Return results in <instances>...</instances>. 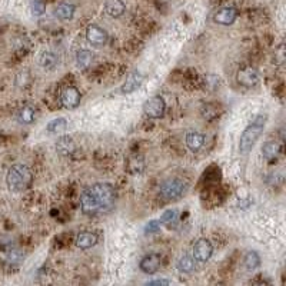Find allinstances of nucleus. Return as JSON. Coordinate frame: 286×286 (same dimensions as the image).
I'll return each instance as SVG.
<instances>
[{"label":"nucleus","mask_w":286,"mask_h":286,"mask_svg":"<svg viewBox=\"0 0 286 286\" xmlns=\"http://www.w3.org/2000/svg\"><path fill=\"white\" fill-rule=\"evenodd\" d=\"M265 122H266V116L265 114H257L255 117L254 122L243 130V133L240 136V141H239V152L242 155H248L252 150L255 143L257 142L259 136L263 132Z\"/></svg>","instance_id":"1"},{"label":"nucleus","mask_w":286,"mask_h":286,"mask_svg":"<svg viewBox=\"0 0 286 286\" xmlns=\"http://www.w3.org/2000/svg\"><path fill=\"white\" fill-rule=\"evenodd\" d=\"M32 182V171L26 165H13L6 175V183L9 189L13 192L26 191Z\"/></svg>","instance_id":"2"},{"label":"nucleus","mask_w":286,"mask_h":286,"mask_svg":"<svg viewBox=\"0 0 286 286\" xmlns=\"http://www.w3.org/2000/svg\"><path fill=\"white\" fill-rule=\"evenodd\" d=\"M89 191L95 195L96 200L99 202V206H100V212L102 213H106L109 212L113 205H114V189L111 183H105V182H99L95 183L89 188Z\"/></svg>","instance_id":"3"},{"label":"nucleus","mask_w":286,"mask_h":286,"mask_svg":"<svg viewBox=\"0 0 286 286\" xmlns=\"http://www.w3.org/2000/svg\"><path fill=\"white\" fill-rule=\"evenodd\" d=\"M186 189H188V185L185 183V180L175 177V179H169V180L163 182L160 186L159 193L160 196L166 200H176L185 195Z\"/></svg>","instance_id":"4"},{"label":"nucleus","mask_w":286,"mask_h":286,"mask_svg":"<svg viewBox=\"0 0 286 286\" xmlns=\"http://www.w3.org/2000/svg\"><path fill=\"white\" fill-rule=\"evenodd\" d=\"M165 111H166V102L162 96H153V97L147 99L143 105L144 114L149 117H153V119L162 117Z\"/></svg>","instance_id":"5"},{"label":"nucleus","mask_w":286,"mask_h":286,"mask_svg":"<svg viewBox=\"0 0 286 286\" xmlns=\"http://www.w3.org/2000/svg\"><path fill=\"white\" fill-rule=\"evenodd\" d=\"M80 206H82L83 213L90 215V216L102 213L100 212V206H99V202L96 200L95 195L89 191V189H86V191L82 193V196H80Z\"/></svg>","instance_id":"6"},{"label":"nucleus","mask_w":286,"mask_h":286,"mask_svg":"<svg viewBox=\"0 0 286 286\" xmlns=\"http://www.w3.org/2000/svg\"><path fill=\"white\" fill-rule=\"evenodd\" d=\"M213 254V246L207 239H199L193 246V257L198 262H207Z\"/></svg>","instance_id":"7"},{"label":"nucleus","mask_w":286,"mask_h":286,"mask_svg":"<svg viewBox=\"0 0 286 286\" xmlns=\"http://www.w3.org/2000/svg\"><path fill=\"white\" fill-rule=\"evenodd\" d=\"M238 82L239 85H242L245 87H252L259 82V73L256 69L251 67V66L243 67L238 72Z\"/></svg>","instance_id":"8"},{"label":"nucleus","mask_w":286,"mask_h":286,"mask_svg":"<svg viewBox=\"0 0 286 286\" xmlns=\"http://www.w3.org/2000/svg\"><path fill=\"white\" fill-rule=\"evenodd\" d=\"M86 37L95 46H103L108 42V33L102 28H99L97 25H90L86 29Z\"/></svg>","instance_id":"9"},{"label":"nucleus","mask_w":286,"mask_h":286,"mask_svg":"<svg viewBox=\"0 0 286 286\" xmlns=\"http://www.w3.org/2000/svg\"><path fill=\"white\" fill-rule=\"evenodd\" d=\"M238 17V10L235 7H222L219 12H216V15L213 17V20L218 25H223V26H229L232 25Z\"/></svg>","instance_id":"10"},{"label":"nucleus","mask_w":286,"mask_h":286,"mask_svg":"<svg viewBox=\"0 0 286 286\" xmlns=\"http://www.w3.org/2000/svg\"><path fill=\"white\" fill-rule=\"evenodd\" d=\"M62 103L64 108L67 109H73L80 103V92L78 87L75 86H69L62 92Z\"/></svg>","instance_id":"11"},{"label":"nucleus","mask_w":286,"mask_h":286,"mask_svg":"<svg viewBox=\"0 0 286 286\" xmlns=\"http://www.w3.org/2000/svg\"><path fill=\"white\" fill-rule=\"evenodd\" d=\"M160 266V255L150 254L146 255L141 260V269L147 273V275H153L156 273Z\"/></svg>","instance_id":"12"},{"label":"nucleus","mask_w":286,"mask_h":286,"mask_svg":"<svg viewBox=\"0 0 286 286\" xmlns=\"http://www.w3.org/2000/svg\"><path fill=\"white\" fill-rule=\"evenodd\" d=\"M142 83H143L142 73L133 72V73H130V75L127 76L126 82L123 83V86H122L120 90H122V93H132V92H135L136 89H139Z\"/></svg>","instance_id":"13"},{"label":"nucleus","mask_w":286,"mask_h":286,"mask_svg":"<svg viewBox=\"0 0 286 286\" xmlns=\"http://www.w3.org/2000/svg\"><path fill=\"white\" fill-rule=\"evenodd\" d=\"M126 10V6L122 0H106L105 12L111 17H120Z\"/></svg>","instance_id":"14"},{"label":"nucleus","mask_w":286,"mask_h":286,"mask_svg":"<svg viewBox=\"0 0 286 286\" xmlns=\"http://www.w3.org/2000/svg\"><path fill=\"white\" fill-rule=\"evenodd\" d=\"M75 149H76V144H75V141L70 136H62L56 142V150L63 156L72 155L75 152Z\"/></svg>","instance_id":"15"},{"label":"nucleus","mask_w":286,"mask_h":286,"mask_svg":"<svg viewBox=\"0 0 286 286\" xmlns=\"http://www.w3.org/2000/svg\"><path fill=\"white\" fill-rule=\"evenodd\" d=\"M97 242V236L92 232H80L76 236V246L80 249H89L95 246Z\"/></svg>","instance_id":"16"},{"label":"nucleus","mask_w":286,"mask_h":286,"mask_svg":"<svg viewBox=\"0 0 286 286\" xmlns=\"http://www.w3.org/2000/svg\"><path fill=\"white\" fill-rule=\"evenodd\" d=\"M186 144L191 150L196 152L205 144V136L199 132H191L186 135Z\"/></svg>","instance_id":"17"},{"label":"nucleus","mask_w":286,"mask_h":286,"mask_svg":"<svg viewBox=\"0 0 286 286\" xmlns=\"http://www.w3.org/2000/svg\"><path fill=\"white\" fill-rule=\"evenodd\" d=\"M281 153V144L278 142H266L262 147V156L266 160L278 159Z\"/></svg>","instance_id":"18"},{"label":"nucleus","mask_w":286,"mask_h":286,"mask_svg":"<svg viewBox=\"0 0 286 286\" xmlns=\"http://www.w3.org/2000/svg\"><path fill=\"white\" fill-rule=\"evenodd\" d=\"M75 4L72 3H60L56 9H55V15L56 17H59L60 20H70L73 15H75Z\"/></svg>","instance_id":"19"},{"label":"nucleus","mask_w":286,"mask_h":286,"mask_svg":"<svg viewBox=\"0 0 286 286\" xmlns=\"http://www.w3.org/2000/svg\"><path fill=\"white\" fill-rule=\"evenodd\" d=\"M59 63V59L55 53L52 52H45L40 57V66L45 69V70H53Z\"/></svg>","instance_id":"20"},{"label":"nucleus","mask_w":286,"mask_h":286,"mask_svg":"<svg viewBox=\"0 0 286 286\" xmlns=\"http://www.w3.org/2000/svg\"><path fill=\"white\" fill-rule=\"evenodd\" d=\"M92 60H93V55L89 50L83 49V50H79L78 55H76V63H78L80 69H87L92 63Z\"/></svg>","instance_id":"21"},{"label":"nucleus","mask_w":286,"mask_h":286,"mask_svg":"<svg viewBox=\"0 0 286 286\" xmlns=\"http://www.w3.org/2000/svg\"><path fill=\"white\" fill-rule=\"evenodd\" d=\"M177 269L180 270V272H183V273H192L193 269H195V260H193V257L188 256V255L182 256L177 260Z\"/></svg>","instance_id":"22"},{"label":"nucleus","mask_w":286,"mask_h":286,"mask_svg":"<svg viewBox=\"0 0 286 286\" xmlns=\"http://www.w3.org/2000/svg\"><path fill=\"white\" fill-rule=\"evenodd\" d=\"M17 119L20 123H25V125H30L33 120H34V111H33L30 106H25L22 108L19 113H17Z\"/></svg>","instance_id":"23"},{"label":"nucleus","mask_w":286,"mask_h":286,"mask_svg":"<svg viewBox=\"0 0 286 286\" xmlns=\"http://www.w3.org/2000/svg\"><path fill=\"white\" fill-rule=\"evenodd\" d=\"M243 263H245V268L248 270H255L256 268H259V265H260V257H259V255L256 254L255 251H251L245 256Z\"/></svg>","instance_id":"24"},{"label":"nucleus","mask_w":286,"mask_h":286,"mask_svg":"<svg viewBox=\"0 0 286 286\" xmlns=\"http://www.w3.org/2000/svg\"><path fill=\"white\" fill-rule=\"evenodd\" d=\"M67 126V122H66V119L63 117H57V119H53V120H50L48 123V129L49 133H60V132H63L64 129Z\"/></svg>","instance_id":"25"},{"label":"nucleus","mask_w":286,"mask_h":286,"mask_svg":"<svg viewBox=\"0 0 286 286\" xmlns=\"http://www.w3.org/2000/svg\"><path fill=\"white\" fill-rule=\"evenodd\" d=\"M127 169L130 173H141L144 169V162L142 158H132L127 163Z\"/></svg>","instance_id":"26"},{"label":"nucleus","mask_w":286,"mask_h":286,"mask_svg":"<svg viewBox=\"0 0 286 286\" xmlns=\"http://www.w3.org/2000/svg\"><path fill=\"white\" fill-rule=\"evenodd\" d=\"M177 219V210L176 209H169L166 212H163V215L160 216L159 222L160 225H172Z\"/></svg>","instance_id":"27"},{"label":"nucleus","mask_w":286,"mask_h":286,"mask_svg":"<svg viewBox=\"0 0 286 286\" xmlns=\"http://www.w3.org/2000/svg\"><path fill=\"white\" fill-rule=\"evenodd\" d=\"M30 7H32L33 16H42L46 10V6L42 0H32Z\"/></svg>","instance_id":"28"},{"label":"nucleus","mask_w":286,"mask_h":286,"mask_svg":"<svg viewBox=\"0 0 286 286\" xmlns=\"http://www.w3.org/2000/svg\"><path fill=\"white\" fill-rule=\"evenodd\" d=\"M202 113H203V117L205 119H213V117L219 116L218 114V109L215 108V105H205L202 108Z\"/></svg>","instance_id":"29"},{"label":"nucleus","mask_w":286,"mask_h":286,"mask_svg":"<svg viewBox=\"0 0 286 286\" xmlns=\"http://www.w3.org/2000/svg\"><path fill=\"white\" fill-rule=\"evenodd\" d=\"M160 229V222L159 221H150L144 226V233H155Z\"/></svg>","instance_id":"30"},{"label":"nucleus","mask_w":286,"mask_h":286,"mask_svg":"<svg viewBox=\"0 0 286 286\" xmlns=\"http://www.w3.org/2000/svg\"><path fill=\"white\" fill-rule=\"evenodd\" d=\"M172 281L169 279H155V281H149L147 285H171Z\"/></svg>","instance_id":"31"}]
</instances>
